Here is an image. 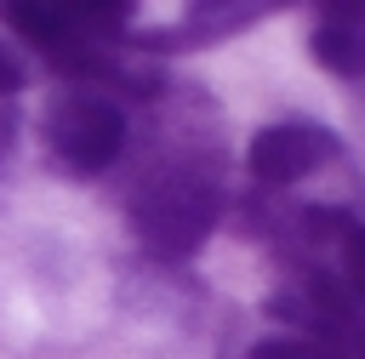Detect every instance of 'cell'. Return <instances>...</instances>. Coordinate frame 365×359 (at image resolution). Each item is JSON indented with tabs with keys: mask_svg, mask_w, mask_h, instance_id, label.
I'll list each match as a JSON object with an SVG mask.
<instances>
[{
	"mask_svg": "<svg viewBox=\"0 0 365 359\" xmlns=\"http://www.w3.org/2000/svg\"><path fill=\"white\" fill-rule=\"evenodd\" d=\"M308 57L336 80H365V6L319 11L308 34Z\"/></svg>",
	"mask_w": 365,
	"mask_h": 359,
	"instance_id": "4",
	"label": "cell"
},
{
	"mask_svg": "<svg viewBox=\"0 0 365 359\" xmlns=\"http://www.w3.org/2000/svg\"><path fill=\"white\" fill-rule=\"evenodd\" d=\"M40 142H46V160L57 171L103 177L131 148L125 103L108 85H63V91H51V103L40 114Z\"/></svg>",
	"mask_w": 365,
	"mask_h": 359,
	"instance_id": "2",
	"label": "cell"
},
{
	"mask_svg": "<svg viewBox=\"0 0 365 359\" xmlns=\"http://www.w3.org/2000/svg\"><path fill=\"white\" fill-rule=\"evenodd\" d=\"M11 142H17V103H0V165L11 160Z\"/></svg>",
	"mask_w": 365,
	"mask_h": 359,
	"instance_id": "8",
	"label": "cell"
},
{
	"mask_svg": "<svg viewBox=\"0 0 365 359\" xmlns=\"http://www.w3.org/2000/svg\"><path fill=\"white\" fill-rule=\"evenodd\" d=\"M200 114H188V97H182V108L154 125L131 171L125 222H131V239L148 251V262H188L228 217V165L211 131L200 125Z\"/></svg>",
	"mask_w": 365,
	"mask_h": 359,
	"instance_id": "1",
	"label": "cell"
},
{
	"mask_svg": "<svg viewBox=\"0 0 365 359\" xmlns=\"http://www.w3.org/2000/svg\"><path fill=\"white\" fill-rule=\"evenodd\" d=\"M17 91H23V63L11 46H0V103H17Z\"/></svg>",
	"mask_w": 365,
	"mask_h": 359,
	"instance_id": "7",
	"label": "cell"
},
{
	"mask_svg": "<svg viewBox=\"0 0 365 359\" xmlns=\"http://www.w3.org/2000/svg\"><path fill=\"white\" fill-rule=\"evenodd\" d=\"M325 165H342V142L325 131V125H308V120H279V125H262L245 148V171L262 194H285L308 177H319Z\"/></svg>",
	"mask_w": 365,
	"mask_h": 359,
	"instance_id": "3",
	"label": "cell"
},
{
	"mask_svg": "<svg viewBox=\"0 0 365 359\" xmlns=\"http://www.w3.org/2000/svg\"><path fill=\"white\" fill-rule=\"evenodd\" d=\"M251 359H331V353L314 348V342H302V336H291V331H279V336H262L251 348Z\"/></svg>",
	"mask_w": 365,
	"mask_h": 359,
	"instance_id": "6",
	"label": "cell"
},
{
	"mask_svg": "<svg viewBox=\"0 0 365 359\" xmlns=\"http://www.w3.org/2000/svg\"><path fill=\"white\" fill-rule=\"evenodd\" d=\"M262 11L257 6H188L171 28H160V34H148L154 46H205V40H222V34H234V28H251Z\"/></svg>",
	"mask_w": 365,
	"mask_h": 359,
	"instance_id": "5",
	"label": "cell"
}]
</instances>
